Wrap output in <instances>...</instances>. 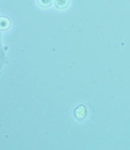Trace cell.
<instances>
[{
    "label": "cell",
    "instance_id": "1",
    "mask_svg": "<svg viewBox=\"0 0 130 150\" xmlns=\"http://www.w3.org/2000/svg\"><path fill=\"white\" fill-rule=\"evenodd\" d=\"M6 62H7V56L2 42V34L0 33V71L3 69Z\"/></svg>",
    "mask_w": 130,
    "mask_h": 150
},
{
    "label": "cell",
    "instance_id": "2",
    "mask_svg": "<svg viewBox=\"0 0 130 150\" xmlns=\"http://www.w3.org/2000/svg\"><path fill=\"white\" fill-rule=\"evenodd\" d=\"M10 21L8 17H1L0 18V30H7L10 26Z\"/></svg>",
    "mask_w": 130,
    "mask_h": 150
}]
</instances>
